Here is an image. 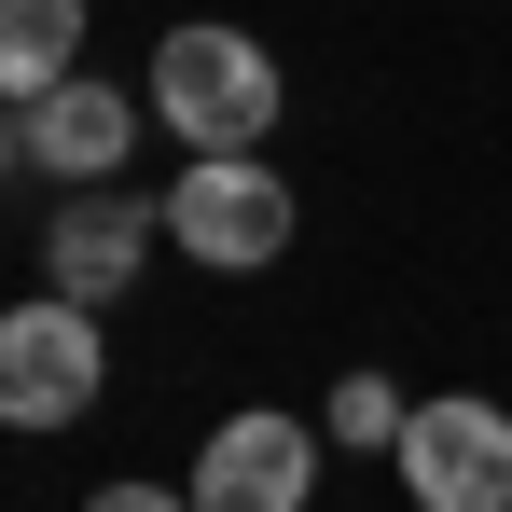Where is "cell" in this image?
<instances>
[{
  "instance_id": "cell-3",
  "label": "cell",
  "mask_w": 512,
  "mask_h": 512,
  "mask_svg": "<svg viewBox=\"0 0 512 512\" xmlns=\"http://www.w3.org/2000/svg\"><path fill=\"white\" fill-rule=\"evenodd\" d=\"M388 457H402V499H416V512H512V416L471 402V388L416 402Z\"/></svg>"
},
{
  "instance_id": "cell-8",
  "label": "cell",
  "mask_w": 512,
  "mask_h": 512,
  "mask_svg": "<svg viewBox=\"0 0 512 512\" xmlns=\"http://www.w3.org/2000/svg\"><path fill=\"white\" fill-rule=\"evenodd\" d=\"M84 70V0H0V111L56 97Z\"/></svg>"
},
{
  "instance_id": "cell-9",
  "label": "cell",
  "mask_w": 512,
  "mask_h": 512,
  "mask_svg": "<svg viewBox=\"0 0 512 512\" xmlns=\"http://www.w3.org/2000/svg\"><path fill=\"white\" fill-rule=\"evenodd\" d=\"M402 416H416V402H402L388 374H346V388H333V416H319V429H333V443H402Z\"/></svg>"
},
{
  "instance_id": "cell-1",
  "label": "cell",
  "mask_w": 512,
  "mask_h": 512,
  "mask_svg": "<svg viewBox=\"0 0 512 512\" xmlns=\"http://www.w3.org/2000/svg\"><path fill=\"white\" fill-rule=\"evenodd\" d=\"M153 111H167L194 153H263L277 56H263L250 28H167V42H153Z\"/></svg>"
},
{
  "instance_id": "cell-2",
  "label": "cell",
  "mask_w": 512,
  "mask_h": 512,
  "mask_svg": "<svg viewBox=\"0 0 512 512\" xmlns=\"http://www.w3.org/2000/svg\"><path fill=\"white\" fill-rule=\"evenodd\" d=\"M97 374H111L97 305H70V291L0 305V429H70V416L97 402Z\"/></svg>"
},
{
  "instance_id": "cell-10",
  "label": "cell",
  "mask_w": 512,
  "mask_h": 512,
  "mask_svg": "<svg viewBox=\"0 0 512 512\" xmlns=\"http://www.w3.org/2000/svg\"><path fill=\"white\" fill-rule=\"evenodd\" d=\"M84 512H194V485H97Z\"/></svg>"
},
{
  "instance_id": "cell-5",
  "label": "cell",
  "mask_w": 512,
  "mask_h": 512,
  "mask_svg": "<svg viewBox=\"0 0 512 512\" xmlns=\"http://www.w3.org/2000/svg\"><path fill=\"white\" fill-rule=\"evenodd\" d=\"M319 485V416H222L194 443V512H305Z\"/></svg>"
},
{
  "instance_id": "cell-6",
  "label": "cell",
  "mask_w": 512,
  "mask_h": 512,
  "mask_svg": "<svg viewBox=\"0 0 512 512\" xmlns=\"http://www.w3.org/2000/svg\"><path fill=\"white\" fill-rule=\"evenodd\" d=\"M14 125H28V167H42V180L111 194V180H125V139H139V97L111 84V70H70L56 97H28Z\"/></svg>"
},
{
  "instance_id": "cell-4",
  "label": "cell",
  "mask_w": 512,
  "mask_h": 512,
  "mask_svg": "<svg viewBox=\"0 0 512 512\" xmlns=\"http://www.w3.org/2000/svg\"><path fill=\"white\" fill-rule=\"evenodd\" d=\"M167 236L222 277H250V263L291 250V180L263 153H194V180H167Z\"/></svg>"
},
{
  "instance_id": "cell-7",
  "label": "cell",
  "mask_w": 512,
  "mask_h": 512,
  "mask_svg": "<svg viewBox=\"0 0 512 512\" xmlns=\"http://www.w3.org/2000/svg\"><path fill=\"white\" fill-rule=\"evenodd\" d=\"M153 236H167V208H139V194H70V208H56V236H42V277H56L70 305H111V291L139 277Z\"/></svg>"
},
{
  "instance_id": "cell-11",
  "label": "cell",
  "mask_w": 512,
  "mask_h": 512,
  "mask_svg": "<svg viewBox=\"0 0 512 512\" xmlns=\"http://www.w3.org/2000/svg\"><path fill=\"white\" fill-rule=\"evenodd\" d=\"M14 167H28V125H14V111H0V180H14Z\"/></svg>"
}]
</instances>
